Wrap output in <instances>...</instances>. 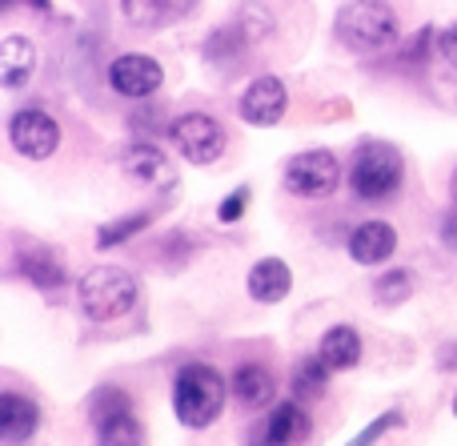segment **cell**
I'll list each match as a JSON object with an SVG mask.
<instances>
[{
  "label": "cell",
  "mask_w": 457,
  "mask_h": 446,
  "mask_svg": "<svg viewBox=\"0 0 457 446\" xmlns=\"http://www.w3.org/2000/svg\"><path fill=\"white\" fill-rule=\"evenodd\" d=\"M173 410L185 426L205 431L209 423H217V415L225 410V378L205 362H189L177 370L173 383Z\"/></svg>",
  "instance_id": "6da1fadb"
},
{
  "label": "cell",
  "mask_w": 457,
  "mask_h": 446,
  "mask_svg": "<svg viewBox=\"0 0 457 446\" xmlns=\"http://www.w3.org/2000/svg\"><path fill=\"white\" fill-rule=\"evenodd\" d=\"M333 32L345 48L353 53H381V48L397 45L402 29H397V16L389 4L381 0H353V4H341Z\"/></svg>",
  "instance_id": "7a4b0ae2"
},
{
  "label": "cell",
  "mask_w": 457,
  "mask_h": 446,
  "mask_svg": "<svg viewBox=\"0 0 457 446\" xmlns=\"http://www.w3.org/2000/svg\"><path fill=\"white\" fill-rule=\"evenodd\" d=\"M77 294H80V310L93 322H117L137 306L141 282L129 270H117V265H93V270L80 278Z\"/></svg>",
  "instance_id": "3957f363"
},
{
  "label": "cell",
  "mask_w": 457,
  "mask_h": 446,
  "mask_svg": "<svg viewBox=\"0 0 457 446\" xmlns=\"http://www.w3.org/2000/svg\"><path fill=\"white\" fill-rule=\"evenodd\" d=\"M402 153L386 141H365L361 149L353 153V169H349V185L361 201H386L402 189Z\"/></svg>",
  "instance_id": "277c9868"
},
{
  "label": "cell",
  "mask_w": 457,
  "mask_h": 446,
  "mask_svg": "<svg viewBox=\"0 0 457 446\" xmlns=\"http://www.w3.org/2000/svg\"><path fill=\"white\" fill-rule=\"evenodd\" d=\"M337 177H341V165L329 149H305V153H297V157H289V165H285V185H289V193L309 198V201L329 198V193L337 189Z\"/></svg>",
  "instance_id": "5b68a950"
},
{
  "label": "cell",
  "mask_w": 457,
  "mask_h": 446,
  "mask_svg": "<svg viewBox=\"0 0 457 446\" xmlns=\"http://www.w3.org/2000/svg\"><path fill=\"white\" fill-rule=\"evenodd\" d=\"M169 133H173L177 153L185 161H193V165H213L225 153V129L209 113H185V117L173 121Z\"/></svg>",
  "instance_id": "8992f818"
},
{
  "label": "cell",
  "mask_w": 457,
  "mask_h": 446,
  "mask_svg": "<svg viewBox=\"0 0 457 446\" xmlns=\"http://www.w3.org/2000/svg\"><path fill=\"white\" fill-rule=\"evenodd\" d=\"M96 446H141L145 431L133 415V402L120 391H104L96 402Z\"/></svg>",
  "instance_id": "52a82bcc"
},
{
  "label": "cell",
  "mask_w": 457,
  "mask_h": 446,
  "mask_svg": "<svg viewBox=\"0 0 457 446\" xmlns=\"http://www.w3.org/2000/svg\"><path fill=\"white\" fill-rule=\"evenodd\" d=\"M8 141H12V149L24 153V157L45 161V157H53L56 145H61V125H56L45 109H21L8 121Z\"/></svg>",
  "instance_id": "ba28073f"
},
{
  "label": "cell",
  "mask_w": 457,
  "mask_h": 446,
  "mask_svg": "<svg viewBox=\"0 0 457 446\" xmlns=\"http://www.w3.org/2000/svg\"><path fill=\"white\" fill-rule=\"evenodd\" d=\"M161 80H165L161 64L153 61V56H145V53H125V56H117V61L109 64V85H112V93L129 97V101L153 97V93L161 88Z\"/></svg>",
  "instance_id": "9c48e42d"
},
{
  "label": "cell",
  "mask_w": 457,
  "mask_h": 446,
  "mask_svg": "<svg viewBox=\"0 0 457 446\" xmlns=\"http://www.w3.org/2000/svg\"><path fill=\"white\" fill-rule=\"evenodd\" d=\"M285 105H289V97H285L281 80L257 77L249 88H245L237 113H241V121H249V125H277V121L285 117Z\"/></svg>",
  "instance_id": "30bf717a"
},
{
  "label": "cell",
  "mask_w": 457,
  "mask_h": 446,
  "mask_svg": "<svg viewBox=\"0 0 457 446\" xmlns=\"http://www.w3.org/2000/svg\"><path fill=\"white\" fill-rule=\"evenodd\" d=\"M37 426H40V410L32 407L24 394L8 391L4 399H0V442L21 446L37 434Z\"/></svg>",
  "instance_id": "8fae6325"
},
{
  "label": "cell",
  "mask_w": 457,
  "mask_h": 446,
  "mask_svg": "<svg viewBox=\"0 0 457 446\" xmlns=\"http://www.w3.org/2000/svg\"><path fill=\"white\" fill-rule=\"evenodd\" d=\"M397 249V230L389 222H361L353 233H349V254L361 265H378L386 262Z\"/></svg>",
  "instance_id": "7c38bea8"
},
{
  "label": "cell",
  "mask_w": 457,
  "mask_h": 446,
  "mask_svg": "<svg viewBox=\"0 0 457 446\" xmlns=\"http://www.w3.org/2000/svg\"><path fill=\"white\" fill-rule=\"evenodd\" d=\"M32 72H37V48H32V40L21 37V32H8L4 45H0V80L8 88H21Z\"/></svg>",
  "instance_id": "4fadbf2b"
},
{
  "label": "cell",
  "mask_w": 457,
  "mask_h": 446,
  "mask_svg": "<svg viewBox=\"0 0 457 446\" xmlns=\"http://www.w3.org/2000/svg\"><path fill=\"white\" fill-rule=\"evenodd\" d=\"M289 290H293V273L281 257H261L249 270V294L257 298V302L273 306V302H281Z\"/></svg>",
  "instance_id": "5bb4252c"
},
{
  "label": "cell",
  "mask_w": 457,
  "mask_h": 446,
  "mask_svg": "<svg viewBox=\"0 0 457 446\" xmlns=\"http://www.w3.org/2000/svg\"><path fill=\"white\" fill-rule=\"evenodd\" d=\"M125 173L137 177L141 185H169L173 181V165L157 145H133L125 149Z\"/></svg>",
  "instance_id": "9a60e30c"
},
{
  "label": "cell",
  "mask_w": 457,
  "mask_h": 446,
  "mask_svg": "<svg viewBox=\"0 0 457 446\" xmlns=\"http://www.w3.org/2000/svg\"><path fill=\"white\" fill-rule=\"evenodd\" d=\"M309 434V415L297 402H281L265 423V446H297Z\"/></svg>",
  "instance_id": "2e32d148"
},
{
  "label": "cell",
  "mask_w": 457,
  "mask_h": 446,
  "mask_svg": "<svg viewBox=\"0 0 457 446\" xmlns=\"http://www.w3.org/2000/svg\"><path fill=\"white\" fill-rule=\"evenodd\" d=\"M317 358H321L329 370L357 366V358H361V338H357V330L353 326H333L329 334L321 338V346H317Z\"/></svg>",
  "instance_id": "e0dca14e"
},
{
  "label": "cell",
  "mask_w": 457,
  "mask_h": 446,
  "mask_svg": "<svg viewBox=\"0 0 457 446\" xmlns=\"http://www.w3.org/2000/svg\"><path fill=\"white\" fill-rule=\"evenodd\" d=\"M233 394L245 402V407H265V402H273L277 383H273V374H269L265 366L245 362V366L233 374Z\"/></svg>",
  "instance_id": "ac0fdd59"
},
{
  "label": "cell",
  "mask_w": 457,
  "mask_h": 446,
  "mask_svg": "<svg viewBox=\"0 0 457 446\" xmlns=\"http://www.w3.org/2000/svg\"><path fill=\"white\" fill-rule=\"evenodd\" d=\"M21 270H24V278H32L40 290H61V286H64V265L56 262L48 249H32V254H21Z\"/></svg>",
  "instance_id": "d6986e66"
},
{
  "label": "cell",
  "mask_w": 457,
  "mask_h": 446,
  "mask_svg": "<svg viewBox=\"0 0 457 446\" xmlns=\"http://www.w3.org/2000/svg\"><path fill=\"white\" fill-rule=\"evenodd\" d=\"M173 0H120V13H125L129 24H137V29H157L161 21H169V16H177Z\"/></svg>",
  "instance_id": "ffe728a7"
},
{
  "label": "cell",
  "mask_w": 457,
  "mask_h": 446,
  "mask_svg": "<svg viewBox=\"0 0 457 446\" xmlns=\"http://www.w3.org/2000/svg\"><path fill=\"white\" fill-rule=\"evenodd\" d=\"M149 222H153V214H149V209H141V214H133V217H117V222L101 225V233H96V246H101V249L120 246V241H129V238H133V233H141Z\"/></svg>",
  "instance_id": "44dd1931"
},
{
  "label": "cell",
  "mask_w": 457,
  "mask_h": 446,
  "mask_svg": "<svg viewBox=\"0 0 457 446\" xmlns=\"http://www.w3.org/2000/svg\"><path fill=\"white\" fill-rule=\"evenodd\" d=\"M410 294H413V278L405 270H394V273H386V278L378 282V302H386V306L405 302Z\"/></svg>",
  "instance_id": "7402d4cb"
},
{
  "label": "cell",
  "mask_w": 457,
  "mask_h": 446,
  "mask_svg": "<svg viewBox=\"0 0 457 446\" xmlns=\"http://www.w3.org/2000/svg\"><path fill=\"white\" fill-rule=\"evenodd\" d=\"M325 374H333V370L325 366L321 358H309L305 366L297 370V391L301 394H321L325 391Z\"/></svg>",
  "instance_id": "603a6c76"
},
{
  "label": "cell",
  "mask_w": 457,
  "mask_h": 446,
  "mask_svg": "<svg viewBox=\"0 0 457 446\" xmlns=\"http://www.w3.org/2000/svg\"><path fill=\"white\" fill-rule=\"evenodd\" d=\"M394 426H402V410H389V415L373 418V423H370V426H365V431H361V434H357V439H353V442H349V446H373V442H378V439H381V434H389V431H394Z\"/></svg>",
  "instance_id": "cb8c5ba5"
},
{
  "label": "cell",
  "mask_w": 457,
  "mask_h": 446,
  "mask_svg": "<svg viewBox=\"0 0 457 446\" xmlns=\"http://www.w3.org/2000/svg\"><path fill=\"white\" fill-rule=\"evenodd\" d=\"M245 206H249V189H233L228 193V201H221V209H217V217H221V222H237V217L245 214Z\"/></svg>",
  "instance_id": "d4e9b609"
},
{
  "label": "cell",
  "mask_w": 457,
  "mask_h": 446,
  "mask_svg": "<svg viewBox=\"0 0 457 446\" xmlns=\"http://www.w3.org/2000/svg\"><path fill=\"white\" fill-rule=\"evenodd\" d=\"M437 53H442L445 61H450L453 69H457V24H450V29L437 37Z\"/></svg>",
  "instance_id": "484cf974"
},
{
  "label": "cell",
  "mask_w": 457,
  "mask_h": 446,
  "mask_svg": "<svg viewBox=\"0 0 457 446\" xmlns=\"http://www.w3.org/2000/svg\"><path fill=\"white\" fill-rule=\"evenodd\" d=\"M442 241H445V246H450L453 254H457V209H453V214H445V217H442Z\"/></svg>",
  "instance_id": "4316f807"
},
{
  "label": "cell",
  "mask_w": 457,
  "mask_h": 446,
  "mask_svg": "<svg viewBox=\"0 0 457 446\" xmlns=\"http://www.w3.org/2000/svg\"><path fill=\"white\" fill-rule=\"evenodd\" d=\"M453 201H457V173H453Z\"/></svg>",
  "instance_id": "83f0119b"
},
{
  "label": "cell",
  "mask_w": 457,
  "mask_h": 446,
  "mask_svg": "<svg viewBox=\"0 0 457 446\" xmlns=\"http://www.w3.org/2000/svg\"><path fill=\"white\" fill-rule=\"evenodd\" d=\"M453 415H457V394H453Z\"/></svg>",
  "instance_id": "f1b7e54d"
}]
</instances>
